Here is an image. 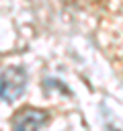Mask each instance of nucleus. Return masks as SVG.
<instances>
[{"instance_id":"obj_1","label":"nucleus","mask_w":123,"mask_h":131,"mask_svg":"<svg viewBox=\"0 0 123 131\" xmlns=\"http://www.w3.org/2000/svg\"><path fill=\"white\" fill-rule=\"evenodd\" d=\"M27 86V72L20 66H10L0 74V98L6 102L16 100Z\"/></svg>"},{"instance_id":"obj_2","label":"nucleus","mask_w":123,"mask_h":131,"mask_svg":"<svg viewBox=\"0 0 123 131\" xmlns=\"http://www.w3.org/2000/svg\"><path fill=\"white\" fill-rule=\"evenodd\" d=\"M47 121V113L39 111V108H23L14 121H12V129L14 131H39V127Z\"/></svg>"}]
</instances>
